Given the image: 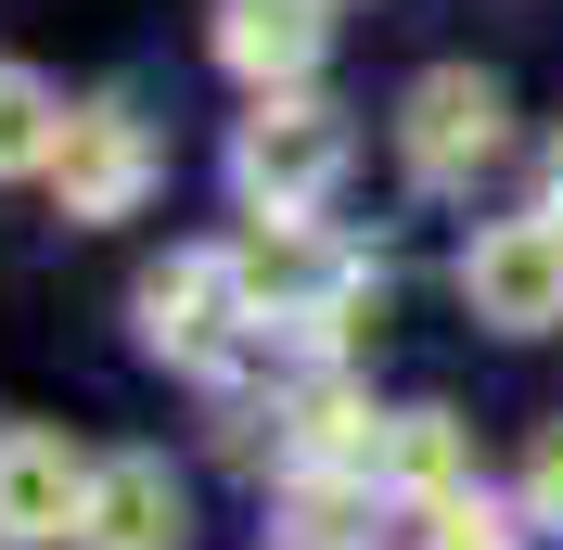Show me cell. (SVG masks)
<instances>
[{
  "label": "cell",
  "instance_id": "cell-1",
  "mask_svg": "<svg viewBox=\"0 0 563 550\" xmlns=\"http://www.w3.org/2000/svg\"><path fill=\"white\" fill-rule=\"evenodd\" d=\"M231 282H244L256 333H320V345H346V308L372 295V270L320 218H244L231 231Z\"/></svg>",
  "mask_w": 563,
  "mask_h": 550
},
{
  "label": "cell",
  "instance_id": "cell-2",
  "mask_svg": "<svg viewBox=\"0 0 563 550\" xmlns=\"http://www.w3.org/2000/svg\"><path fill=\"white\" fill-rule=\"evenodd\" d=\"M358 129L333 90H269V103H244V129H231V193H244V218H320V193L346 179Z\"/></svg>",
  "mask_w": 563,
  "mask_h": 550
},
{
  "label": "cell",
  "instance_id": "cell-3",
  "mask_svg": "<svg viewBox=\"0 0 563 550\" xmlns=\"http://www.w3.org/2000/svg\"><path fill=\"white\" fill-rule=\"evenodd\" d=\"M499 154H512V90H499L487 65H422L410 90H397V167H410L422 193H474Z\"/></svg>",
  "mask_w": 563,
  "mask_h": 550
},
{
  "label": "cell",
  "instance_id": "cell-4",
  "mask_svg": "<svg viewBox=\"0 0 563 550\" xmlns=\"http://www.w3.org/2000/svg\"><path fill=\"white\" fill-rule=\"evenodd\" d=\"M129 333H141V359H167V372H218V359L256 333L244 282H231V243H167V256L129 282Z\"/></svg>",
  "mask_w": 563,
  "mask_h": 550
},
{
  "label": "cell",
  "instance_id": "cell-5",
  "mask_svg": "<svg viewBox=\"0 0 563 550\" xmlns=\"http://www.w3.org/2000/svg\"><path fill=\"white\" fill-rule=\"evenodd\" d=\"M167 179V141H154V116L129 103V90H90V103L65 116V154H52V206L77 218V231H103V218H141V193Z\"/></svg>",
  "mask_w": 563,
  "mask_h": 550
},
{
  "label": "cell",
  "instance_id": "cell-6",
  "mask_svg": "<svg viewBox=\"0 0 563 550\" xmlns=\"http://www.w3.org/2000/svg\"><path fill=\"white\" fill-rule=\"evenodd\" d=\"M461 308L487 320V333H551L563 320V218H487V231L461 243Z\"/></svg>",
  "mask_w": 563,
  "mask_h": 550
},
{
  "label": "cell",
  "instance_id": "cell-7",
  "mask_svg": "<svg viewBox=\"0 0 563 550\" xmlns=\"http://www.w3.org/2000/svg\"><path fill=\"white\" fill-rule=\"evenodd\" d=\"M333 13H346V0H218V13H206V52L244 77V103H269V90H320Z\"/></svg>",
  "mask_w": 563,
  "mask_h": 550
},
{
  "label": "cell",
  "instance_id": "cell-8",
  "mask_svg": "<svg viewBox=\"0 0 563 550\" xmlns=\"http://www.w3.org/2000/svg\"><path fill=\"white\" fill-rule=\"evenodd\" d=\"M90 474L103 461H77L65 436H0V550H52V538H77L90 525Z\"/></svg>",
  "mask_w": 563,
  "mask_h": 550
},
{
  "label": "cell",
  "instance_id": "cell-9",
  "mask_svg": "<svg viewBox=\"0 0 563 550\" xmlns=\"http://www.w3.org/2000/svg\"><path fill=\"white\" fill-rule=\"evenodd\" d=\"M179 538H192L179 474L154 461V448H115L103 474H90V525H77V550H179Z\"/></svg>",
  "mask_w": 563,
  "mask_h": 550
},
{
  "label": "cell",
  "instance_id": "cell-10",
  "mask_svg": "<svg viewBox=\"0 0 563 550\" xmlns=\"http://www.w3.org/2000/svg\"><path fill=\"white\" fill-rule=\"evenodd\" d=\"M372 486H385V499H410V513H449L461 486H474V436H461V410H385Z\"/></svg>",
  "mask_w": 563,
  "mask_h": 550
},
{
  "label": "cell",
  "instance_id": "cell-11",
  "mask_svg": "<svg viewBox=\"0 0 563 550\" xmlns=\"http://www.w3.org/2000/svg\"><path fill=\"white\" fill-rule=\"evenodd\" d=\"M65 116H77V103L52 90V77L0 52V179H52V154H65Z\"/></svg>",
  "mask_w": 563,
  "mask_h": 550
},
{
  "label": "cell",
  "instance_id": "cell-12",
  "mask_svg": "<svg viewBox=\"0 0 563 550\" xmlns=\"http://www.w3.org/2000/svg\"><path fill=\"white\" fill-rule=\"evenodd\" d=\"M372 474H295L282 486V550H372Z\"/></svg>",
  "mask_w": 563,
  "mask_h": 550
},
{
  "label": "cell",
  "instance_id": "cell-13",
  "mask_svg": "<svg viewBox=\"0 0 563 550\" xmlns=\"http://www.w3.org/2000/svg\"><path fill=\"white\" fill-rule=\"evenodd\" d=\"M422 550H526V525L499 513L487 486H461L449 513H422Z\"/></svg>",
  "mask_w": 563,
  "mask_h": 550
},
{
  "label": "cell",
  "instance_id": "cell-14",
  "mask_svg": "<svg viewBox=\"0 0 563 550\" xmlns=\"http://www.w3.org/2000/svg\"><path fill=\"white\" fill-rule=\"evenodd\" d=\"M526 525H563V422L538 436V461H526Z\"/></svg>",
  "mask_w": 563,
  "mask_h": 550
},
{
  "label": "cell",
  "instance_id": "cell-15",
  "mask_svg": "<svg viewBox=\"0 0 563 550\" xmlns=\"http://www.w3.org/2000/svg\"><path fill=\"white\" fill-rule=\"evenodd\" d=\"M538 218H563V141L538 154Z\"/></svg>",
  "mask_w": 563,
  "mask_h": 550
}]
</instances>
